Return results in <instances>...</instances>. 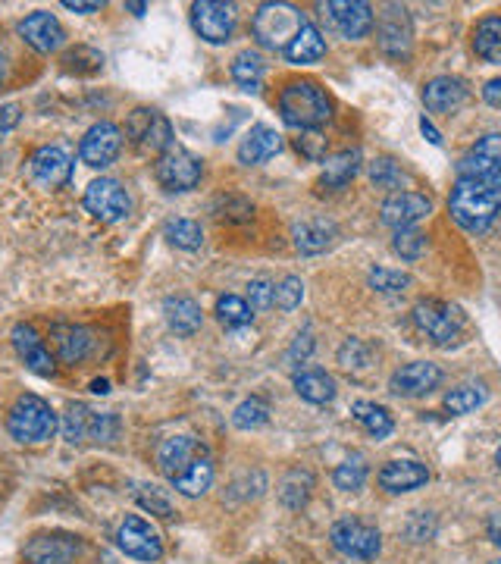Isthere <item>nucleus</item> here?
<instances>
[{
  "label": "nucleus",
  "instance_id": "nucleus-1",
  "mask_svg": "<svg viewBox=\"0 0 501 564\" xmlns=\"http://www.w3.org/2000/svg\"><path fill=\"white\" fill-rule=\"evenodd\" d=\"M451 220L467 232H483L501 214V176L458 179L448 198Z\"/></svg>",
  "mask_w": 501,
  "mask_h": 564
},
{
  "label": "nucleus",
  "instance_id": "nucleus-2",
  "mask_svg": "<svg viewBox=\"0 0 501 564\" xmlns=\"http://www.w3.org/2000/svg\"><path fill=\"white\" fill-rule=\"evenodd\" d=\"M279 113L282 120L295 129H320L329 123L332 104L326 98V91L310 82V79H295L279 91Z\"/></svg>",
  "mask_w": 501,
  "mask_h": 564
},
{
  "label": "nucleus",
  "instance_id": "nucleus-3",
  "mask_svg": "<svg viewBox=\"0 0 501 564\" xmlns=\"http://www.w3.org/2000/svg\"><path fill=\"white\" fill-rule=\"evenodd\" d=\"M301 26H304L301 10L292 4H279V0L260 4L251 19V32H254L257 44L267 47V51H279V54H285V47L295 41Z\"/></svg>",
  "mask_w": 501,
  "mask_h": 564
},
{
  "label": "nucleus",
  "instance_id": "nucleus-4",
  "mask_svg": "<svg viewBox=\"0 0 501 564\" xmlns=\"http://www.w3.org/2000/svg\"><path fill=\"white\" fill-rule=\"evenodd\" d=\"M7 433L22 445L47 442L57 433V414L54 408L38 395H19L16 405L7 414Z\"/></svg>",
  "mask_w": 501,
  "mask_h": 564
},
{
  "label": "nucleus",
  "instance_id": "nucleus-5",
  "mask_svg": "<svg viewBox=\"0 0 501 564\" xmlns=\"http://www.w3.org/2000/svg\"><path fill=\"white\" fill-rule=\"evenodd\" d=\"M126 135L145 154H163L173 148V126L154 107H135L126 120Z\"/></svg>",
  "mask_w": 501,
  "mask_h": 564
},
{
  "label": "nucleus",
  "instance_id": "nucleus-6",
  "mask_svg": "<svg viewBox=\"0 0 501 564\" xmlns=\"http://www.w3.org/2000/svg\"><path fill=\"white\" fill-rule=\"evenodd\" d=\"M414 323L423 336H429L436 345H455L464 333V320L458 308H451L445 301L426 298L414 304Z\"/></svg>",
  "mask_w": 501,
  "mask_h": 564
},
{
  "label": "nucleus",
  "instance_id": "nucleus-7",
  "mask_svg": "<svg viewBox=\"0 0 501 564\" xmlns=\"http://www.w3.org/2000/svg\"><path fill=\"white\" fill-rule=\"evenodd\" d=\"M154 176H157L160 188H166V192H192V188L204 176V167H201V157H195L192 151L173 145L170 151H163L157 157Z\"/></svg>",
  "mask_w": 501,
  "mask_h": 564
},
{
  "label": "nucleus",
  "instance_id": "nucleus-8",
  "mask_svg": "<svg viewBox=\"0 0 501 564\" xmlns=\"http://www.w3.org/2000/svg\"><path fill=\"white\" fill-rule=\"evenodd\" d=\"M85 210L101 223H123L132 214V198L116 179H94L85 188Z\"/></svg>",
  "mask_w": 501,
  "mask_h": 564
},
{
  "label": "nucleus",
  "instance_id": "nucleus-9",
  "mask_svg": "<svg viewBox=\"0 0 501 564\" xmlns=\"http://www.w3.org/2000/svg\"><path fill=\"white\" fill-rule=\"evenodd\" d=\"M329 543L336 552L357 558V561H370L379 555V549H383V543H379V530L364 521H357V517H342V521L332 524Z\"/></svg>",
  "mask_w": 501,
  "mask_h": 564
},
{
  "label": "nucleus",
  "instance_id": "nucleus-10",
  "mask_svg": "<svg viewBox=\"0 0 501 564\" xmlns=\"http://www.w3.org/2000/svg\"><path fill=\"white\" fill-rule=\"evenodd\" d=\"M119 433V420L116 414H98L85 405H69V411L63 414V436L69 442H113Z\"/></svg>",
  "mask_w": 501,
  "mask_h": 564
},
{
  "label": "nucleus",
  "instance_id": "nucleus-11",
  "mask_svg": "<svg viewBox=\"0 0 501 564\" xmlns=\"http://www.w3.org/2000/svg\"><path fill=\"white\" fill-rule=\"evenodd\" d=\"M238 7L223 4V0H198L192 7V26L210 44H226L235 32Z\"/></svg>",
  "mask_w": 501,
  "mask_h": 564
},
{
  "label": "nucleus",
  "instance_id": "nucleus-12",
  "mask_svg": "<svg viewBox=\"0 0 501 564\" xmlns=\"http://www.w3.org/2000/svg\"><path fill=\"white\" fill-rule=\"evenodd\" d=\"M116 546L135 561H160L163 558V539L160 533L145 521V517L129 514L116 530Z\"/></svg>",
  "mask_w": 501,
  "mask_h": 564
},
{
  "label": "nucleus",
  "instance_id": "nucleus-13",
  "mask_svg": "<svg viewBox=\"0 0 501 564\" xmlns=\"http://www.w3.org/2000/svg\"><path fill=\"white\" fill-rule=\"evenodd\" d=\"M119 151H123V129H119L116 123H94L85 138H82V145H79V157L82 163H88V167L94 170H104L110 167V163L119 157Z\"/></svg>",
  "mask_w": 501,
  "mask_h": 564
},
{
  "label": "nucleus",
  "instance_id": "nucleus-14",
  "mask_svg": "<svg viewBox=\"0 0 501 564\" xmlns=\"http://www.w3.org/2000/svg\"><path fill=\"white\" fill-rule=\"evenodd\" d=\"M82 543L69 533H41L22 549V564H73Z\"/></svg>",
  "mask_w": 501,
  "mask_h": 564
},
{
  "label": "nucleus",
  "instance_id": "nucleus-15",
  "mask_svg": "<svg viewBox=\"0 0 501 564\" xmlns=\"http://www.w3.org/2000/svg\"><path fill=\"white\" fill-rule=\"evenodd\" d=\"M501 176V132L483 135L458 160V179H489Z\"/></svg>",
  "mask_w": 501,
  "mask_h": 564
},
{
  "label": "nucleus",
  "instance_id": "nucleus-16",
  "mask_svg": "<svg viewBox=\"0 0 501 564\" xmlns=\"http://www.w3.org/2000/svg\"><path fill=\"white\" fill-rule=\"evenodd\" d=\"M19 35L38 54H54L66 44V32L60 26V19L54 13H47V10H35L32 16L22 19L19 22Z\"/></svg>",
  "mask_w": 501,
  "mask_h": 564
},
{
  "label": "nucleus",
  "instance_id": "nucleus-17",
  "mask_svg": "<svg viewBox=\"0 0 501 564\" xmlns=\"http://www.w3.org/2000/svg\"><path fill=\"white\" fill-rule=\"evenodd\" d=\"M201 455H207V452H204V445L195 436H170V439H163L160 449H157V467L163 470V477L173 483Z\"/></svg>",
  "mask_w": 501,
  "mask_h": 564
},
{
  "label": "nucleus",
  "instance_id": "nucleus-18",
  "mask_svg": "<svg viewBox=\"0 0 501 564\" xmlns=\"http://www.w3.org/2000/svg\"><path fill=\"white\" fill-rule=\"evenodd\" d=\"M29 173L41 188H60L73 179V157H69L63 148H38L29 157Z\"/></svg>",
  "mask_w": 501,
  "mask_h": 564
},
{
  "label": "nucleus",
  "instance_id": "nucleus-19",
  "mask_svg": "<svg viewBox=\"0 0 501 564\" xmlns=\"http://www.w3.org/2000/svg\"><path fill=\"white\" fill-rule=\"evenodd\" d=\"M429 210H433V201L420 192H395L383 201V223L392 226L395 232L401 229H411L414 223H420L423 217H429Z\"/></svg>",
  "mask_w": 501,
  "mask_h": 564
},
{
  "label": "nucleus",
  "instance_id": "nucleus-20",
  "mask_svg": "<svg viewBox=\"0 0 501 564\" xmlns=\"http://www.w3.org/2000/svg\"><path fill=\"white\" fill-rule=\"evenodd\" d=\"M51 339L57 345V358L66 367H79L91 358L94 351V333L88 326H76V323H54L51 326Z\"/></svg>",
  "mask_w": 501,
  "mask_h": 564
},
{
  "label": "nucleus",
  "instance_id": "nucleus-21",
  "mask_svg": "<svg viewBox=\"0 0 501 564\" xmlns=\"http://www.w3.org/2000/svg\"><path fill=\"white\" fill-rule=\"evenodd\" d=\"M323 10L329 13L332 26L351 41L364 38L373 29V7L364 4V0H332Z\"/></svg>",
  "mask_w": 501,
  "mask_h": 564
},
{
  "label": "nucleus",
  "instance_id": "nucleus-22",
  "mask_svg": "<svg viewBox=\"0 0 501 564\" xmlns=\"http://www.w3.org/2000/svg\"><path fill=\"white\" fill-rule=\"evenodd\" d=\"M13 348L19 351V358L26 361V367L38 376H54L57 361L51 351L44 348V339L35 333V326L29 323H16L13 326Z\"/></svg>",
  "mask_w": 501,
  "mask_h": 564
},
{
  "label": "nucleus",
  "instance_id": "nucleus-23",
  "mask_svg": "<svg viewBox=\"0 0 501 564\" xmlns=\"http://www.w3.org/2000/svg\"><path fill=\"white\" fill-rule=\"evenodd\" d=\"M439 383H442V370L433 361H414V364H404L401 370H395L392 392L404 395V398H414V395L433 392Z\"/></svg>",
  "mask_w": 501,
  "mask_h": 564
},
{
  "label": "nucleus",
  "instance_id": "nucleus-24",
  "mask_svg": "<svg viewBox=\"0 0 501 564\" xmlns=\"http://www.w3.org/2000/svg\"><path fill=\"white\" fill-rule=\"evenodd\" d=\"M379 47L392 57H408L411 51V19L408 10L392 4L383 13V22H379Z\"/></svg>",
  "mask_w": 501,
  "mask_h": 564
},
{
  "label": "nucleus",
  "instance_id": "nucleus-25",
  "mask_svg": "<svg viewBox=\"0 0 501 564\" xmlns=\"http://www.w3.org/2000/svg\"><path fill=\"white\" fill-rule=\"evenodd\" d=\"M339 239V226L326 217H310L292 226V242L301 254H320Z\"/></svg>",
  "mask_w": 501,
  "mask_h": 564
},
{
  "label": "nucleus",
  "instance_id": "nucleus-26",
  "mask_svg": "<svg viewBox=\"0 0 501 564\" xmlns=\"http://www.w3.org/2000/svg\"><path fill=\"white\" fill-rule=\"evenodd\" d=\"M426 483H429V470L411 458H395L379 470V486L386 492H414Z\"/></svg>",
  "mask_w": 501,
  "mask_h": 564
},
{
  "label": "nucleus",
  "instance_id": "nucleus-27",
  "mask_svg": "<svg viewBox=\"0 0 501 564\" xmlns=\"http://www.w3.org/2000/svg\"><path fill=\"white\" fill-rule=\"evenodd\" d=\"M279 151H282V135L276 129L264 126V123H257L242 138V145H238V160H242L245 167H257V163L276 157Z\"/></svg>",
  "mask_w": 501,
  "mask_h": 564
},
{
  "label": "nucleus",
  "instance_id": "nucleus-28",
  "mask_svg": "<svg viewBox=\"0 0 501 564\" xmlns=\"http://www.w3.org/2000/svg\"><path fill=\"white\" fill-rule=\"evenodd\" d=\"M467 101V85L455 76H439L426 82L423 88V104L429 113H451Z\"/></svg>",
  "mask_w": 501,
  "mask_h": 564
},
{
  "label": "nucleus",
  "instance_id": "nucleus-29",
  "mask_svg": "<svg viewBox=\"0 0 501 564\" xmlns=\"http://www.w3.org/2000/svg\"><path fill=\"white\" fill-rule=\"evenodd\" d=\"M163 314H166V323H170L173 333L179 336H195L201 323H204V314H201V304L195 298H166L163 301Z\"/></svg>",
  "mask_w": 501,
  "mask_h": 564
},
{
  "label": "nucleus",
  "instance_id": "nucleus-30",
  "mask_svg": "<svg viewBox=\"0 0 501 564\" xmlns=\"http://www.w3.org/2000/svg\"><path fill=\"white\" fill-rule=\"evenodd\" d=\"M357 170H361V151H339L323 160V176H320V188L323 192H339L345 188Z\"/></svg>",
  "mask_w": 501,
  "mask_h": 564
},
{
  "label": "nucleus",
  "instance_id": "nucleus-31",
  "mask_svg": "<svg viewBox=\"0 0 501 564\" xmlns=\"http://www.w3.org/2000/svg\"><path fill=\"white\" fill-rule=\"evenodd\" d=\"M285 57H289V63H317V60L326 57V38L320 35L317 26L304 22L301 32L295 35V41L285 47Z\"/></svg>",
  "mask_w": 501,
  "mask_h": 564
},
{
  "label": "nucleus",
  "instance_id": "nucleus-32",
  "mask_svg": "<svg viewBox=\"0 0 501 564\" xmlns=\"http://www.w3.org/2000/svg\"><path fill=\"white\" fill-rule=\"evenodd\" d=\"M295 392L310 405H326L336 398V380L326 370H304L295 376Z\"/></svg>",
  "mask_w": 501,
  "mask_h": 564
},
{
  "label": "nucleus",
  "instance_id": "nucleus-33",
  "mask_svg": "<svg viewBox=\"0 0 501 564\" xmlns=\"http://www.w3.org/2000/svg\"><path fill=\"white\" fill-rule=\"evenodd\" d=\"M473 51L486 63H501V16H486L473 29Z\"/></svg>",
  "mask_w": 501,
  "mask_h": 564
},
{
  "label": "nucleus",
  "instance_id": "nucleus-34",
  "mask_svg": "<svg viewBox=\"0 0 501 564\" xmlns=\"http://www.w3.org/2000/svg\"><path fill=\"white\" fill-rule=\"evenodd\" d=\"M210 483H213V461H210V455H201L182 477L173 480V489L182 492L185 499H198L210 489Z\"/></svg>",
  "mask_w": 501,
  "mask_h": 564
},
{
  "label": "nucleus",
  "instance_id": "nucleus-35",
  "mask_svg": "<svg viewBox=\"0 0 501 564\" xmlns=\"http://www.w3.org/2000/svg\"><path fill=\"white\" fill-rule=\"evenodd\" d=\"M232 79L245 91H260V82H264V60H260V54H254V51L238 54L232 60Z\"/></svg>",
  "mask_w": 501,
  "mask_h": 564
},
{
  "label": "nucleus",
  "instance_id": "nucleus-36",
  "mask_svg": "<svg viewBox=\"0 0 501 564\" xmlns=\"http://www.w3.org/2000/svg\"><path fill=\"white\" fill-rule=\"evenodd\" d=\"M310 489H314V477H310L307 470H292V474L285 477V480H282V486H279V499H282V505H285V508L298 511V508H304V505H307V499H310Z\"/></svg>",
  "mask_w": 501,
  "mask_h": 564
},
{
  "label": "nucleus",
  "instance_id": "nucleus-37",
  "mask_svg": "<svg viewBox=\"0 0 501 564\" xmlns=\"http://www.w3.org/2000/svg\"><path fill=\"white\" fill-rule=\"evenodd\" d=\"M351 414L357 417L367 427V433L370 436H376V439H386L389 433H392V417H389V411L383 408V405H373V402H354L351 405Z\"/></svg>",
  "mask_w": 501,
  "mask_h": 564
},
{
  "label": "nucleus",
  "instance_id": "nucleus-38",
  "mask_svg": "<svg viewBox=\"0 0 501 564\" xmlns=\"http://www.w3.org/2000/svg\"><path fill=\"white\" fill-rule=\"evenodd\" d=\"M232 423L238 430H260V427H267L270 423V405L264 402V398H245L242 405H238L232 411Z\"/></svg>",
  "mask_w": 501,
  "mask_h": 564
},
{
  "label": "nucleus",
  "instance_id": "nucleus-39",
  "mask_svg": "<svg viewBox=\"0 0 501 564\" xmlns=\"http://www.w3.org/2000/svg\"><path fill=\"white\" fill-rule=\"evenodd\" d=\"M163 235H166V242L182 248V251H198L201 242H204V232L195 220H170L163 229Z\"/></svg>",
  "mask_w": 501,
  "mask_h": 564
},
{
  "label": "nucleus",
  "instance_id": "nucleus-40",
  "mask_svg": "<svg viewBox=\"0 0 501 564\" xmlns=\"http://www.w3.org/2000/svg\"><path fill=\"white\" fill-rule=\"evenodd\" d=\"M483 402H486V389L467 383V386H458V389H451L445 395V411H451V414H470V411L480 408Z\"/></svg>",
  "mask_w": 501,
  "mask_h": 564
},
{
  "label": "nucleus",
  "instance_id": "nucleus-41",
  "mask_svg": "<svg viewBox=\"0 0 501 564\" xmlns=\"http://www.w3.org/2000/svg\"><path fill=\"white\" fill-rule=\"evenodd\" d=\"M217 317L226 329H238V326H248L254 311L248 308V301L245 298H238V295H223L217 298Z\"/></svg>",
  "mask_w": 501,
  "mask_h": 564
},
{
  "label": "nucleus",
  "instance_id": "nucleus-42",
  "mask_svg": "<svg viewBox=\"0 0 501 564\" xmlns=\"http://www.w3.org/2000/svg\"><path fill=\"white\" fill-rule=\"evenodd\" d=\"M332 483H336L339 489H345V492H357V489L367 483V461L361 455L345 458L336 467V474H332Z\"/></svg>",
  "mask_w": 501,
  "mask_h": 564
},
{
  "label": "nucleus",
  "instance_id": "nucleus-43",
  "mask_svg": "<svg viewBox=\"0 0 501 564\" xmlns=\"http://www.w3.org/2000/svg\"><path fill=\"white\" fill-rule=\"evenodd\" d=\"M339 364L348 370V373H364L370 364H373V351L370 345H364L361 339H348L342 348H339Z\"/></svg>",
  "mask_w": 501,
  "mask_h": 564
},
{
  "label": "nucleus",
  "instance_id": "nucleus-44",
  "mask_svg": "<svg viewBox=\"0 0 501 564\" xmlns=\"http://www.w3.org/2000/svg\"><path fill=\"white\" fill-rule=\"evenodd\" d=\"M370 286H373L376 292L395 295V292H404V289H411V276H408V273H401V270L376 267V270H370Z\"/></svg>",
  "mask_w": 501,
  "mask_h": 564
},
{
  "label": "nucleus",
  "instance_id": "nucleus-45",
  "mask_svg": "<svg viewBox=\"0 0 501 564\" xmlns=\"http://www.w3.org/2000/svg\"><path fill=\"white\" fill-rule=\"evenodd\" d=\"M370 179L379 185V188H401L404 185V170L398 167V163L392 157H379L370 163Z\"/></svg>",
  "mask_w": 501,
  "mask_h": 564
},
{
  "label": "nucleus",
  "instance_id": "nucleus-46",
  "mask_svg": "<svg viewBox=\"0 0 501 564\" xmlns=\"http://www.w3.org/2000/svg\"><path fill=\"white\" fill-rule=\"evenodd\" d=\"M392 245L404 261H417V257H423V251H426V235H420L414 229H401V232H395Z\"/></svg>",
  "mask_w": 501,
  "mask_h": 564
},
{
  "label": "nucleus",
  "instance_id": "nucleus-47",
  "mask_svg": "<svg viewBox=\"0 0 501 564\" xmlns=\"http://www.w3.org/2000/svg\"><path fill=\"white\" fill-rule=\"evenodd\" d=\"M304 298V282L298 276H285L276 286V308L282 311H295Z\"/></svg>",
  "mask_w": 501,
  "mask_h": 564
},
{
  "label": "nucleus",
  "instance_id": "nucleus-48",
  "mask_svg": "<svg viewBox=\"0 0 501 564\" xmlns=\"http://www.w3.org/2000/svg\"><path fill=\"white\" fill-rule=\"evenodd\" d=\"M276 304V286L267 279H254L248 286V308L251 311H270Z\"/></svg>",
  "mask_w": 501,
  "mask_h": 564
},
{
  "label": "nucleus",
  "instance_id": "nucleus-49",
  "mask_svg": "<svg viewBox=\"0 0 501 564\" xmlns=\"http://www.w3.org/2000/svg\"><path fill=\"white\" fill-rule=\"evenodd\" d=\"M135 499H138L141 508L151 511V514H157V517H173L170 502H166V499L160 496V489H157V486H138Z\"/></svg>",
  "mask_w": 501,
  "mask_h": 564
},
{
  "label": "nucleus",
  "instance_id": "nucleus-50",
  "mask_svg": "<svg viewBox=\"0 0 501 564\" xmlns=\"http://www.w3.org/2000/svg\"><path fill=\"white\" fill-rule=\"evenodd\" d=\"M295 145H298V151H301L307 160H323V154H326V138H320L314 129H310V135L298 138Z\"/></svg>",
  "mask_w": 501,
  "mask_h": 564
},
{
  "label": "nucleus",
  "instance_id": "nucleus-51",
  "mask_svg": "<svg viewBox=\"0 0 501 564\" xmlns=\"http://www.w3.org/2000/svg\"><path fill=\"white\" fill-rule=\"evenodd\" d=\"M19 116H22L19 104H4V107H0V141H4L19 126Z\"/></svg>",
  "mask_w": 501,
  "mask_h": 564
},
{
  "label": "nucleus",
  "instance_id": "nucleus-52",
  "mask_svg": "<svg viewBox=\"0 0 501 564\" xmlns=\"http://www.w3.org/2000/svg\"><path fill=\"white\" fill-rule=\"evenodd\" d=\"M310 348H314V339H310V333L298 336V342H295V345H292V351H289V361H295V358L307 361V355H310Z\"/></svg>",
  "mask_w": 501,
  "mask_h": 564
},
{
  "label": "nucleus",
  "instance_id": "nucleus-53",
  "mask_svg": "<svg viewBox=\"0 0 501 564\" xmlns=\"http://www.w3.org/2000/svg\"><path fill=\"white\" fill-rule=\"evenodd\" d=\"M63 7L73 10V13H98L104 4L101 0H91V4H85V0H63Z\"/></svg>",
  "mask_w": 501,
  "mask_h": 564
},
{
  "label": "nucleus",
  "instance_id": "nucleus-54",
  "mask_svg": "<svg viewBox=\"0 0 501 564\" xmlns=\"http://www.w3.org/2000/svg\"><path fill=\"white\" fill-rule=\"evenodd\" d=\"M483 98H486V104H492V107H498V110H501V79L486 82V88H483Z\"/></svg>",
  "mask_w": 501,
  "mask_h": 564
},
{
  "label": "nucleus",
  "instance_id": "nucleus-55",
  "mask_svg": "<svg viewBox=\"0 0 501 564\" xmlns=\"http://www.w3.org/2000/svg\"><path fill=\"white\" fill-rule=\"evenodd\" d=\"M420 132H423V138L429 141V145H442V135L436 132V126L426 120V116H420Z\"/></svg>",
  "mask_w": 501,
  "mask_h": 564
},
{
  "label": "nucleus",
  "instance_id": "nucleus-56",
  "mask_svg": "<svg viewBox=\"0 0 501 564\" xmlns=\"http://www.w3.org/2000/svg\"><path fill=\"white\" fill-rule=\"evenodd\" d=\"M489 539L495 546H501V511L489 517Z\"/></svg>",
  "mask_w": 501,
  "mask_h": 564
},
{
  "label": "nucleus",
  "instance_id": "nucleus-57",
  "mask_svg": "<svg viewBox=\"0 0 501 564\" xmlns=\"http://www.w3.org/2000/svg\"><path fill=\"white\" fill-rule=\"evenodd\" d=\"M7 73H10V57H7V47L0 41V85L7 82Z\"/></svg>",
  "mask_w": 501,
  "mask_h": 564
},
{
  "label": "nucleus",
  "instance_id": "nucleus-58",
  "mask_svg": "<svg viewBox=\"0 0 501 564\" xmlns=\"http://www.w3.org/2000/svg\"><path fill=\"white\" fill-rule=\"evenodd\" d=\"M91 392L107 395V392H110V383H107V380H94V383H91Z\"/></svg>",
  "mask_w": 501,
  "mask_h": 564
},
{
  "label": "nucleus",
  "instance_id": "nucleus-59",
  "mask_svg": "<svg viewBox=\"0 0 501 564\" xmlns=\"http://www.w3.org/2000/svg\"><path fill=\"white\" fill-rule=\"evenodd\" d=\"M126 10H129V13H135V16H145L148 4H126Z\"/></svg>",
  "mask_w": 501,
  "mask_h": 564
},
{
  "label": "nucleus",
  "instance_id": "nucleus-60",
  "mask_svg": "<svg viewBox=\"0 0 501 564\" xmlns=\"http://www.w3.org/2000/svg\"><path fill=\"white\" fill-rule=\"evenodd\" d=\"M498 467H501V449H498Z\"/></svg>",
  "mask_w": 501,
  "mask_h": 564
}]
</instances>
